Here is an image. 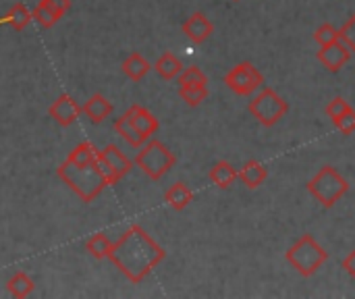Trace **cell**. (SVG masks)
<instances>
[{"mask_svg": "<svg viewBox=\"0 0 355 299\" xmlns=\"http://www.w3.org/2000/svg\"><path fill=\"white\" fill-rule=\"evenodd\" d=\"M237 177H239L250 189H256V187H260V185L266 181L268 171H266V166H264L262 162H258V160H248V162L239 169Z\"/></svg>", "mask_w": 355, "mask_h": 299, "instance_id": "13", "label": "cell"}, {"mask_svg": "<svg viewBox=\"0 0 355 299\" xmlns=\"http://www.w3.org/2000/svg\"><path fill=\"white\" fill-rule=\"evenodd\" d=\"M308 191L310 196L324 208H333L347 191H349V181L339 175L337 169L333 166H322L310 181H308Z\"/></svg>", "mask_w": 355, "mask_h": 299, "instance_id": "3", "label": "cell"}, {"mask_svg": "<svg viewBox=\"0 0 355 299\" xmlns=\"http://www.w3.org/2000/svg\"><path fill=\"white\" fill-rule=\"evenodd\" d=\"M352 58V50L341 42H333V44H327V46H320L318 50V60L322 62V67H327L329 71H341Z\"/></svg>", "mask_w": 355, "mask_h": 299, "instance_id": "9", "label": "cell"}, {"mask_svg": "<svg viewBox=\"0 0 355 299\" xmlns=\"http://www.w3.org/2000/svg\"><path fill=\"white\" fill-rule=\"evenodd\" d=\"M349 108H352V106H349V102H347L345 98H335L333 102H329V106H327V114H329L331 119H337V117L345 114Z\"/></svg>", "mask_w": 355, "mask_h": 299, "instance_id": "30", "label": "cell"}, {"mask_svg": "<svg viewBox=\"0 0 355 299\" xmlns=\"http://www.w3.org/2000/svg\"><path fill=\"white\" fill-rule=\"evenodd\" d=\"M48 8H52L58 17H62L64 12H69L71 8V0H42Z\"/></svg>", "mask_w": 355, "mask_h": 299, "instance_id": "31", "label": "cell"}, {"mask_svg": "<svg viewBox=\"0 0 355 299\" xmlns=\"http://www.w3.org/2000/svg\"><path fill=\"white\" fill-rule=\"evenodd\" d=\"M343 271H345L352 279H355V250L354 252H349L347 258L343 260Z\"/></svg>", "mask_w": 355, "mask_h": 299, "instance_id": "32", "label": "cell"}, {"mask_svg": "<svg viewBox=\"0 0 355 299\" xmlns=\"http://www.w3.org/2000/svg\"><path fill=\"white\" fill-rule=\"evenodd\" d=\"M58 179L71 187L73 194H77L81 198V202L89 204L94 202L106 187V179L102 177L98 164H77V162H71L69 158L58 166Z\"/></svg>", "mask_w": 355, "mask_h": 299, "instance_id": "2", "label": "cell"}, {"mask_svg": "<svg viewBox=\"0 0 355 299\" xmlns=\"http://www.w3.org/2000/svg\"><path fill=\"white\" fill-rule=\"evenodd\" d=\"M333 123H335V127H337L341 133H345V135L354 133L355 131V110L354 108H349L345 114H341V117L333 119Z\"/></svg>", "mask_w": 355, "mask_h": 299, "instance_id": "29", "label": "cell"}, {"mask_svg": "<svg viewBox=\"0 0 355 299\" xmlns=\"http://www.w3.org/2000/svg\"><path fill=\"white\" fill-rule=\"evenodd\" d=\"M339 40L355 54V12L345 21V25L339 29Z\"/></svg>", "mask_w": 355, "mask_h": 299, "instance_id": "28", "label": "cell"}, {"mask_svg": "<svg viewBox=\"0 0 355 299\" xmlns=\"http://www.w3.org/2000/svg\"><path fill=\"white\" fill-rule=\"evenodd\" d=\"M179 87H193V85H208V77H206V73L200 69V67H196V65H191V67H187V69H183L181 73H179Z\"/></svg>", "mask_w": 355, "mask_h": 299, "instance_id": "24", "label": "cell"}, {"mask_svg": "<svg viewBox=\"0 0 355 299\" xmlns=\"http://www.w3.org/2000/svg\"><path fill=\"white\" fill-rule=\"evenodd\" d=\"M83 110H81V106L71 98V96H67V94H62V96H58L54 102H52V106L48 108V114L60 125V127H69V125H73L77 119H79V114H81Z\"/></svg>", "mask_w": 355, "mask_h": 299, "instance_id": "10", "label": "cell"}, {"mask_svg": "<svg viewBox=\"0 0 355 299\" xmlns=\"http://www.w3.org/2000/svg\"><path fill=\"white\" fill-rule=\"evenodd\" d=\"M314 40H316L320 46L333 44V42L339 40V29H337L333 23H322V25L314 31Z\"/></svg>", "mask_w": 355, "mask_h": 299, "instance_id": "27", "label": "cell"}, {"mask_svg": "<svg viewBox=\"0 0 355 299\" xmlns=\"http://www.w3.org/2000/svg\"><path fill=\"white\" fill-rule=\"evenodd\" d=\"M127 112L131 114V123H133V127L139 131V135H141L146 142H148L156 131H158L160 123H158V119H156L148 108H144V106H139V104H133Z\"/></svg>", "mask_w": 355, "mask_h": 299, "instance_id": "11", "label": "cell"}, {"mask_svg": "<svg viewBox=\"0 0 355 299\" xmlns=\"http://www.w3.org/2000/svg\"><path fill=\"white\" fill-rule=\"evenodd\" d=\"M85 250L92 258L96 260H104L110 256V250H112V241L104 235V233H98V235H92L87 241H85Z\"/></svg>", "mask_w": 355, "mask_h": 299, "instance_id": "20", "label": "cell"}, {"mask_svg": "<svg viewBox=\"0 0 355 299\" xmlns=\"http://www.w3.org/2000/svg\"><path fill=\"white\" fill-rule=\"evenodd\" d=\"M33 281L25 275V273H15L8 281H6V289L12 298H27L33 291Z\"/></svg>", "mask_w": 355, "mask_h": 299, "instance_id": "21", "label": "cell"}, {"mask_svg": "<svg viewBox=\"0 0 355 299\" xmlns=\"http://www.w3.org/2000/svg\"><path fill=\"white\" fill-rule=\"evenodd\" d=\"M114 131L131 146V148H141L144 144H146V139L139 135V131L133 127V123H131V114L129 112H125L121 119H116V123H114Z\"/></svg>", "mask_w": 355, "mask_h": 299, "instance_id": "18", "label": "cell"}, {"mask_svg": "<svg viewBox=\"0 0 355 299\" xmlns=\"http://www.w3.org/2000/svg\"><path fill=\"white\" fill-rule=\"evenodd\" d=\"M210 179H212V183H214L216 187L227 189V187H231L239 177H237V169H235L231 162L220 160V162H216V164L210 169Z\"/></svg>", "mask_w": 355, "mask_h": 299, "instance_id": "17", "label": "cell"}, {"mask_svg": "<svg viewBox=\"0 0 355 299\" xmlns=\"http://www.w3.org/2000/svg\"><path fill=\"white\" fill-rule=\"evenodd\" d=\"M83 114L92 121V123H102L112 114V104L102 96V94H94L83 106H81Z\"/></svg>", "mask_w": 355, "mask_h": 299, "instance_id": "12", "label": "cell"}, {"mask_svg": "<svg viewBox=\"0 0 355 299\" xmlns=\"http://www.w3.org/2000/svg\"><path fill=\"white\" fill-rule=\"evenodd\" d=\"M154 69H156V73H158L162 79L171 81V79H177L179 73H181L185 67H183V62H181L173 52H164V54L156 60Z\"/></svg>", "mask_w": 355, "mask_h": 299, "instance_id": "19", "label": "cell"}, {"mask_svg": "<svg viewBox=\"0 0 355 299\" xmlns=\"http://www.w3.org/2000/svg\"><path fill=\"white\" fill-rule=\"evenodd\" d=\"M33 17H31V12L25 8V4H15L4 17H2V21L8 25V27H12L15 31H21V29H25L27 27V23L31 21Z\"/></svg>", "mask_w": 355, "mask_h": 299, "instance_id": "22", "label": "cell"}, {"mask_svg": "<svg viewBox=\"0 0 355 299\" xmlns=\"http://www.w3.org/2000/svg\"><path fill=\"white\" fill-rule=\"evenodd\" d=\"M175 154L158 139H148L135 156V164L152 181H160L175 166Z\"/></svg>", "mask_w": 355, "mask_h": 299, "instance_id": "5", "label": "cell"}, {"mask_svg": "<svg viewBox=\"0 0 355 299\" xmlns=\"http://www.w3.org/2000/svg\"><path fill=\"white\" fill-rule=\"evenodd\" d=\"M123 73L131 79V81H141L148 73H150V62L139 54V52H133L131 56H127L121 65Z\"/></svg>", "mask_w": 355, "mask_h": 299, "instance_id": "16", "label": "cell"}, {"mask_svg": "<svg viewBox=\"0 0 355 299\" xmlns=\"http://www.w3.org/2000/svg\"><path fill=\"white\" fill-rule=\"evenodd\" d=\"M100 156L114 169V173H116L121 179H123L125 175H129V171H131V166H133L131 160H129L114 144H108V146L100 152Z\"/></svg>", "mask_w": 355, "mask_h": 299, "instance_id": "15", "label": "cell"}, {"mask_svg": "<svg viewBox=\"0 0 355 299\" xmlns=\"http://www.w3.org/2000/svg\"><path fill=\"white\" fill-rule=\"evenodd\" d=\"M225 83L237 96H254L256 89L264 87V75L260 73V69H256L254 62L243 60L225 75Z\"/></svg>", "mask_w": 355, "mask_h": 299, "instance_id": "7", "label": "cell"}, {"mask_svg": "<svg viewBox=\"0 0 355 299\" xmlns=\"http://www.w3.org/2000/svg\"><path fill=\"white\" fill-rule=\"evenodd\" d=\"M287 262L302 275V277H312L322 268V264L329 260V252L312 237V235H302L285 254Z\"/></svg>", "mask_w": 355, "mask_h": 299, "instance_id": "4", "label": "cell"}, {"mask_svg": "<svg viewBox=\"0 0 355 299\" xmlns=\"http://www.w3.org/2000/svg\"><path fill=\"white\" fill-rule=\"evenodd\" d=\"M183 35L189 40V42H193V44H202V42H206L212 33H214V23L204 15V12H191L187 19H185V23H183Z\"/></svg>", "mask_w": 355, "mask_h": 299, "instance_id": "8", "label": "cell"}, {"mask_svg": "<svg viewBox=\"0 0 355 299\" xmlns=\"http://www.w3.org/2000/svg\"><path fill=\"white\" fill-rule=\"evenodd\" d=\"M98 156H100V150H98L94 144L83 142V144H79V146L69 154V160H71V162H77V164H94V162L98 160Z\"/></svg>", "mask_w": 355, "mask_h": 299, "instance_id": "23", "label": "cell"}, {"mask_svg": "<svg viewBox=\"0 0 355 299\" xmlns=\"http://www.w3.org/2000/svg\"><path fill=\"white\" fill-rule=\"evenodd\" d=\"M31 17L37 21V25L40 27H44V29H50V27H54L56 23H58V15L52 10V8H48L42 0H40V4L31 10Z\"/></svg>", "mask_w": 355, "mask_h": 299, "instance_id": "26", "label": "cell"}, {"mask_svg": "<svg viewBox=\"0 0 355 299\" xmlns=\"http://www.w3.org/2000/svg\"><path fill=\"white\" fill-rule=\"evenodd\" d=\"M250 114L264 127H272L277 125L289 110V104L270 87H262L260 94H256L250 104H248Z\"/></svg>", "mask_w": 355, "mask_h": 299, "instance_id": "6", "label": "cell"}, {"mask_svg": "<svg viewBox=\"0 0 355 299\" xmlns=\"http://www.w3.org/2000/svg\"><path fill=\"white\" fill-rule=\"evenodd\" d=\"M164 258V248L158 246L139 225L129 227L119 241L112 244L108 256V260L135 285L141 283Z\"/></svg>", "mask_w": 355, "mask_h": 299, "instance_id": "1", "label": "cell"}, {"mask_svg": "<svg viewBox=\"0 0 355 299\" xmlns=\"http://www.w3.org/2000/svg\"><path fill=\"white\" fill-rule=\"evenodd\" d=\"M179 96L187 106H200L208 98V85H193V87H179Z\"/></svg>", "mask_w": 355, "mask_h": 299, "instance_id": "25", "label": "cell"}, {"mask_svg": "<svg viewBox=\"0 0 355 299\" xmlns=\"http://www.w3.org/2000/svg\"><path fill=\"white\" fill-rule=\"evenodd\" d=\"M164 202H166L173 210L181 212V210H185V208L193 202V191H191L185 183L179 181V183H175V185H171V187L166 189Z\"/></svg>", "mask_w": 355, "mask_h": 299, "instance_id": "14", "label": "cell"}]
</instances>
